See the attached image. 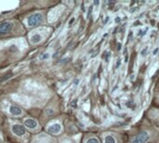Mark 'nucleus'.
Returning <instances> with one entry per match:
<instances>
[{
  "instance_id": "8",
  "label": "nucleus",
  "mask_w": 159,
  "mask_h": 143,
  "mask_svg": "<svg viewBox=\"0 0 159 143\" xmlns=\"http://www.w3.org/2000/svg\"><path fill=\"white\" fill-rule=\"evenodd\" d=\"M41 40H42V35L39 34H34L32 35V37H31V42L33 44H37L40 42Z\"/></svg>"
},
{
  "instance_id": "18",
  "label": "nucleus",
  "mask_w": 159,
  "mask_h": 143,
  "mask_svg": "<svg viewBox=\"0 0 159 143\" xmlns=\"http://www.w3.org/2000/svg\"><path fill=\"white\" fill-rule=\"evenodd\" d=\"M116 22H119V21H120V18H118V17H117L116 19Z\"/></svg>"
},
{
  "instance_id": "11",
  "label": "nucleus",
  "mask_w": 159,
  "mask_h": 143,
  "mask_svg": "<svg viewBox=\"0 0 159 143\" xmlns=\"http://www.w3.org/2000/svg\"><path fill=\"white\" fill-rule=\"evenodd\" d=\"M12 76V74L10 73V74H7L6 75H4V76L2 77V78H0V82H3V81H5V80H8V79H10V77Z\"/></svg>"
},
{
  "instance_id": "4",
  "label": "nucleus",
  "mask_w": 159,
  "mask_h": 143,
  "mask_svg": "<svg viewBox=\"0 0 159 143\" xmlns=\"http://www.w3.org/2000/svg\"><path fill=\"white\" fill-rule=\"evenodd\" d=\"M12 132L13 134H15L16 136L21 137L26 133L25 126H21V124H14V126H12Z\"/></svg>"
},
{
  "instance_id": "17",
  "label": "nucleus",
  "mask_w": 159,
  "mask_h": 143,
  "mask_svg": "<svg viewBox=\"0 0 159 143\" xmlns=\"http://www.w3.org/2000/svg\"><path fill=\"white\" fill-rule=\"evenodd\" d=\"M157 51H158V48H156V50L153 51V55H156V53H157Z\"/></svg>"
},
{
  "instance_id": "15",
  "label": "nucleus",
  "mask_w": 159,
  "mask_h": 143,
  "mask_svg": "<svg viewBox=\"0 0 159 143\" xmlns=\"http://www.w3.org/2000/svg\"><path fill=\"white\" fill-rule=\"evenodd\" d=\"M53 113V111L51 110H47V114H52Z\"/></svg>"
},
{
  "instance_id": "6",
  "label": "nucleus",
  "mask_w": 159,
  "mask_h": 143,
  "mask_svg": "<svg viewBox=\"0 0 159 143\" xmlns=\"http://www.w3.org/2000/svg\"><path fill=\"white\" fill-rule=\"evenodd\" d=\"M10 113L12 115H15V116H20L23 114V110H21L19 106L17 105H11L10 107Z\"/></svg>"
},
{
  "instance_id": "13",
  "label": "nucleus",
  "mask_w": 159,
  "mask_h": 143,
  "mask_svg": "<svg viewBox=\"0 0 159 143\" xmlns=\"http://www.w3.org/2000/svg\"><path fill=\"white\" fill-rule=\"evenodd\" d=\"M147 50H148V47H145V48H143L142 51H141V55H142V56L146 55V51H147Z\"/></svg>"
},
{
  "instance_id": "16",
  "label": "nucleus",
  "mask_w": 159,
  "mask_h": 143,
  "mask_svg": "<svg viewBox=\"0 0 159 143\" xmlns=\"http://www.w3.org/2000/svg\"><path fill=\"white\" fill-rule=\"evenodd\" d=\"M119 63H120V59H118L117 60V64H116V68L119 66Z\"/></svg>"
},
{
  "instance_id": "3",
  "label": "nucleus",
  "mask_w": 159,
  "mask_h": 143,
  "mask_svg": "<svg viewBox=\"0 0 159 143\" xmlns=\"http://www.w3.org/2000/svg\"><path fill=\"white\" fill-rule=\"evenodd\" d=\"M13 28V23L10 21H4L2 23H0V35H6L8 33H10V31Z\"/></svg>"
},
{
  "instance_id": "9",
  "label": "nucleus",
  "mask_w": 159,
  "mask_h": 143,
  "mask_svg": "<svg viewBox=\"0 0 159 143\" xmlns=\"http://www.w3.org/2000/svg\"><path fill=\"white\" fill-rule=\"evenodd\" d=\"M104 143H116V138L111 135H107L104 138Z\"/></svg>"
},
{
  "instance_id": "12",
  "label": "nucleus",
  "mask_w": 159,
  "mask_h": 143,
  "mask_svg": "<svg viewBox=\"0 0 159 143\" xmlns=\"http://www.w3.org/2000/svg\"><path fill=\"white\" fill-rule=\"evenodd\" d=\"M50 58V54L48 53H43V54L40 55V60H47Z\"/></svg>"
},
{
  "instance_id": "19",
  "label": "nucleus",
  "mask_w": 159,
  "mask_h": 143,
  "mask_svg": "<svg viewBox=\"0 0 159 143\" xmlns=\"http://www.w3.org/2000/svg\"><path fill=\"white\" fill-rule=\"evenodd\" d=\"M78 81H79L78 79H76V81H74V83H76V85H77V84H78Z\"/></svg>"
},
{
  "instance_id": "10",
  "label": "nucleus",
  "mask_w": 159,
  "mask_h": 143,
  "mask_svg": "<svg viewBox=\"0 0 159 143\" xmlns=\"http://www.w3.org/2000/svg\"><path fill=\"white\" fill-rule=\"evenodd\" d=\"M86 143H100V141L98 140V138H90L87 140Z\"/></svg>"
},
{
  "instance_id": "1",
  "label": "nucleus",
  "mask_w": 159,
  "mask_h": 143,
  "mask_svg": "<svg viewBox=\"0 0 159 143\" xmlns=\"http://www.w3.org/2000/svg\"><path fill=\"white\" fill-rule=\"evenodd\" d=\"M43 19L44 18H43L42 14H40V13H34V14L31 15L28 18V20H27L28 26H30V27H34V26L40 24L43 21Z\"/></svg>"
},
{
  "instance_id": "14",
  "label": "nucleus",
  "mask_w": 159,
  "mask_h": 143,
  "mask_svg": "<svg viewBox=\"0 0 159 143\" xmlns=\"http://www.w3.org/2000/svg\"><path fill=\"white\" fill-rule=\"evenodd\" d=\"M76 21V19H74V18H72V19L70 20V21H69V26H71L72 25L73 23H74V21Z\"/></svg>"
},
{
  "instance_id": "2",
  "label": "nucleus",
  "mask_w": 159,
  "mask_h": 143,
  "mask_svg": "<svg viewBox=\"0 0 159 143\" xmlns=\"http://www.w3.org/2000/svg\"><path fill=\"white\" fill-rule=\"evenodd\" d=\"M150 138V135L146 131H141L137 134L131 140V143H146Z\"/></svg>"
},
{
  "instance_id": "7",
  "label": "nucleus",
  "mask_w": 159,
  "mask_h": 143,
  "mask_svg": "<svg viewBox=\"0 0 159 143\" xmlns=\"http://www.w3.org/2000/svg\"><path fill=\"white\" fill-rule=\"evenodd\" d=\"M24 126L28 127L30 129H34L37 126V122L34 119H26L24 121Z\"/></svg>"
},
{
  "instance_id": "5",
  "label": "nucleus",
  "mask_w": 159,
  "mask_h": 143,
  "mask_svg": "<svg viewBox=\"0 0 159 143\" xmlns=\"http://www.w3.org/2000/svg\"><path fill=\"white\" fill-rule=\"evenodd\" d=\"M61 130V126L58 123H55V124H52L51 126H50L47 127V132L50 134H58L60 133V131Z\"/></svg>"
}]
</instances>
